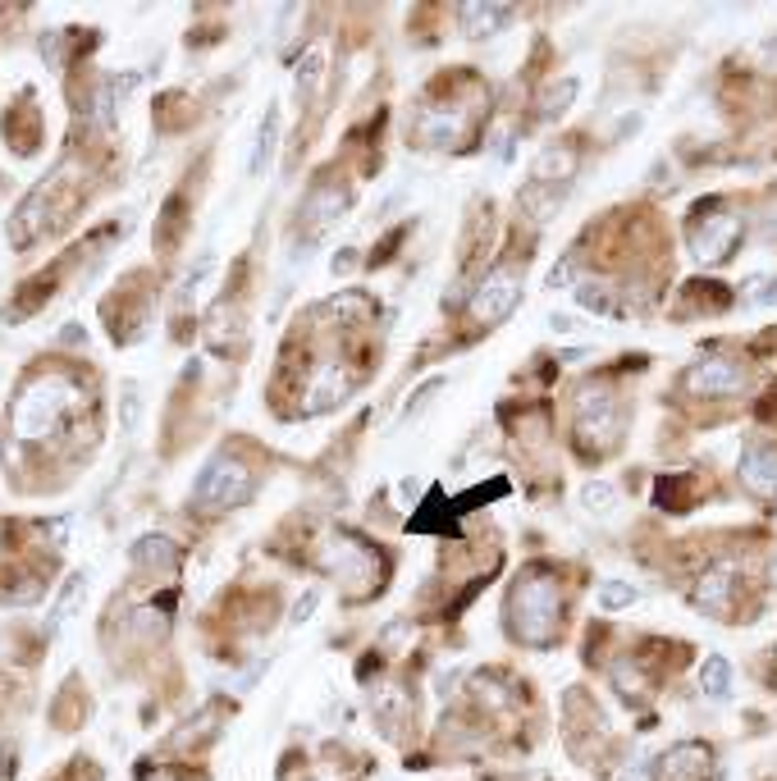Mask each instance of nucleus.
I'll return each instance as SVG.
<instances>
[{
  "label": "nucleus",
  "instance_id": "13",
  "mask_svg": "<svg viewBox=\"0 0 777 781\" xmlns=\"http://www.w3.org/2000/svg\"><path fill=\"white\" fill-rule=\"evenodd\" d=\"M462 32L467 37H476V42H485V37H494L508 19H512V10L508 6H490V0H471V6H462Z\"/></svg>",
  "mask_w": 777,
  "mask_h": 781
},
{
  "label": "nucleus",
  "instance_id": "23",
  "mask_svg": "<svg viewBox=\"0 0 777 781\" xmlns=\"http://www.w3.org/2000/svg\"><path fill=\"white\" fill-rule=\"evenodd\" d=\"M572 275H576V256H563L559 266H553V270L544 275V288H563V284H568Z\"/></svg>",
  "mask_w": 777,
  "mask_h": 781
},
{
  "label": "nucleus",
  "instance_id": "2",
  "mask_svg": "<svg viewBox=\"0 0 777 781\" xmlns=\"http://www.w3.org/2000/svg\"><path fill=\"white\" fill-rule=\"evenodd\" d=\"M559 617H563V594L553 585V576H544V572L517 576V585L508 594V621L517 636L526 645H544V640H553V630H559Z\"/></svg>",
  "mask_w": 777,
  "mask_h": 781
},
{
  "label": "nucleus",
  "instance_id": "26",
  "mask_svg": "<svg viewBox=\"0 0 777 781\" xmlns=\"http://www.w3.org/2000/svg\"><path fill=\"white\" fill-rule=\"evenodd\" d=\"M439 389H443V380H430V384H421V389L412 393V402H407V412H402V421H412V417L421 412V407H426V398H430V393H439Z\"/></svg>",
  "mask_w": 777,
  "mask_h": 781
},
{
  "label": "nucleus",
  "instance_id": "7",
  "mask_svg": "<svg viewBox=\"0 0 777 781\" xmlns=\"http://www.w3.org/2000/svg\"><path fill=\"white\" fill-rule=\"evenodd\" d=\"M622 434V407L609 389H585L576 398V439H585L590 449H613Z\"/></svg>",
  "mask_w": 777,
  "mask_h": 781
},
{
  "label": "nucleus",
  "instance_id": "25",
  "mask_svg": "<svg viewBox=\"0 0 777 781\" xmlns=\"http://www.w3.org/2000/svg\"><path fill=\"white\" fill-rule=\"evenodd\" d=\"M316 73H320V55L311 51V55L298 64V92H311V88H316Z\"/></svg>",
  "mask_w": 777,
  "mask_h": 781
},
{
  "label": "nucleus",
  "instance_id": "6",
  "mask_svg": "<svg viewBox=\"0 0 777 781\" xmlns=\"http://www.w3.org/2000/svg\"><path fill=\"white\" fill-rule=\"evenodd\" d=\"M517 302H522V266H494L485 279L476 284L467 316L480 329H490V325H503L517 311Z\"/></svg>",
  "mask_w": 777,
  "mask_h": 781
},
{
  "label": "nucleus",
  "instance_id": "3",
  "mask_svg": "<svg viewBox=\"0 0 777 781\" xmlns=\"http://www.w3.org/2000/svg\"><path fill=\"white\" fill-rule=\"evenodd\" d=\"M325 567L329 576H335L339 585H348L352 594H371L380 580H385V557L371 539H361V535H335V544H329L325 553Z\"/></svg>",
  "mask_w": 777,
  "mask_h": 781
},
{
  "label": "nucleus",
  "instance_id": "12",
  "mask_svg": "<svg viewBox=\"0 0 777 781\" xmlns=\"http://www.w3.org/2000/svg\"><path fill=\"white\" fill-rule=\"evenodd\" d=\"M742 480L755 490V494H777V453L768 449V443H746L742 453Z\"/></svg>",
  "mask_w": 777,
  "mask_h": 781
},
{
  "label": "nucleus",
  "instance_id": "11",
  "mask_svg": "<svg viewBox=\"0 0 777 781\" xmlns=\"http://www.w3.org/2000/svg\"><path fill=\"white\" fill-rule=\"evenodd\" d=\"M352 370H344V366H325L320 376H316V384L307 389V407L303 412L307 417H320V412H329V407H339L348 393H352Z\"/></svg>",
  "mask_w": 777,
  "mask_h": 781
},
{
  "label": "nucleus",
  "instance_id": "1",
  "mask_svg": "<svg viewBox=\"0 0 777 781\" xmlns=\"http://www.w3.org/2000/svg\"><path fill=\"white\" fill-rule=\"evenodd\" d=\"M79 407V384L69 376H32L19 398H14V412H10V425L23 443H42L60 430V421Z\"/></svg>",
  "mask_w": 777,
  "mask_h": 781
},
{
  "label": "nucleus",
  "instance_id": "30",
  "mask_svg": "<svg viewBox=\"0 0 777 781\" xmlns=\"http://www.w3.org/2000/svg\"><path fill=\"white\" fill-rule=\"evenodd\" d=\"M764 60H768V64H777V37H773V42L764 47Z\"/></svg>",
  "mask_w": 777,
  "mask_h": 781
},
{
  "label": "nucleus",
  "instance_id": "20",
  "mask_svg": "<svg viewBox=\"0 0 777 781\" xmlns=\"http://www.w3.org/2000/svg\"><path fill=\"white\" fill-rule=\"evenodd\" d=\"M636 599H641V589L626 585V580H604L600 585V608L604 613H622V608H632Z\"/></svg>",
  "mask_w": 777,
  "mask_h": 781
},
{
  "label": "nucleus",
  "instance_id": "24",
  "mask_svg": "<svg viewBox=\"0 0 777 781\" xmlns=\"http://www.w3.org/2000/svg\"><path fill=\"white\" fill-rule=\"evenodd\" d=\"M316 604H320V589H307V594H303V599H298V604H293V613H288V621H293V626H303V621H307V617L316 613Z\"/></svg>",
  "mask_w": 777,
  "mask_h": 781
},
{
  "label": "nucleus",
  "instance_id": "14",
  "mask_svg": "<svg viewBox=\"0 0 777 781\" xmlns=\"http://www.w3.org/2000/svg\"><path fill=\"white\" fill-rule=\"evenodd\" d=\"M275 146H279V105H270L266 120H262V129H256V146H252V161H247V174H252V178H262V174L270 169Z\"/></svg>",
  "mask_w": 777,
  "mask_h": 781
},
{
  "label": "nucleus",
  "instance_id": "29",
  "mask_svg": "<svg viewBox=\"0 0 777 781\" xmlns=\"http://www.w3.org/2000/svg\"><path fill=\"white\" fill-rule=\"evenodd\" d=\"M549 329H563V333H568V329H576V316H563V311H553V316H549Z\"/></svg>",
  "mask_w": 777,
  "mask_h": 781
},
{
  "label": "nucleus",
  "instance_id": "8",
  "mask_svg": "<svg viewBox=\"0 0 777 781\" xmlns=\"http://www.w3.org/2000/svg\"><path fill=\"white\" fill-rule=\"evenodd\" d=\"M682 384H686L691 398H736L750 384V376H746V366L736 357H699L686 370Z\"/></svg>",
  "mask_w": 777,
  "mask_h": 781
},
{
  "label": "nucleus",
  "instance_id": "28",
  "mask_svg": "<svg viewBox=\"0 0 777 781\" xmlns=\"http://www.w3.org/2000/svg\"><path fill=\"white\" fill-rule=\"evenodd\" d=\"M352 266H357V251H352V247H344V251H339V260H335V270H339V275H348Z\"/></svg>",
  "mask_w": 777,
  "mask_h": 781
},
{
  "label": "nucleus",
  "instance_id": "15",
  "mask_svg": "<svg viewBox=\"0 0 777 781\" xmlns=\"http://www.w3.org/2000/svg\"><path fill=\"white\" fill-rule=\"evenodd\" d=\"M572 174H576V152H572V146H553V152L540 156L535 183H544V188H568Z\"/></svg>",
  "mask_w": 777,
  "mask_h": 781
},
{
  "label": "nucleus",
  "instance_id": "5",
  "mask_svg": "<svg viewBox=\"0 0 777 781\" xmlns=\"http://www.w3.org/2000/svg\"><path fill=\"white\" fill-rule=\"evenodd\" d=\"M742 238H746V219L732 215V210H705L686 229V247L699 266H723V260H732L736 247H742Z\"/></svg>",
  "mask_w": 777,
  "mask_h": 781
},
{
  "label": "nucleus",
  "instance_id": "9",
  "mask_svg": "<svg viewBox=\"0 0 777 781\" xmlns=\"http://www.w3.org/2000/svg\"><path fill=\"white\" fill-rule=\"evenodd\" d=\"M709 768H714L709 746H699V740H682V746H673L668 754L658 759L654 781H705Z\"/></svg>",
  "mask_w": 777,
  "mask_h": 781
},
{
  "label": "nucleus",
  "instance_id": "27",
  "mask_svg": "<svg viewBox=\"0 0 777 781\" xmlns=\"http://www.w3.org/2000/svg\"><path fill=\"white\" fill-rule=\"evenodd\" d=\"M133 425H137V384L129 380V384H124V434H129Z\"/></svg>",
  "mask_w": 777,
  "mask_h": 781
},
{
  "label": "nucleus",
  "instance_id": "21",
  "mask_svg": "<svg viewBox=\"0 0 777 781\" xmlns=\"http://www.w3.org/2000/svg\"><path fill=\"white\" fill-rule=\"evenodd\" d=\"M617 503V490L609 485V480H590V485H581V507L585 512H609Z\"/></svg>",
  "mask_w": 777,
  "mask_h": 781
},
{
  "label": "nucleus",
  "instance_id": "17",
  "mask_svg": "<svg viewBox=\"0 0 777 781\" xmlns=\"http://www.w3.org/2000/svg\"><path fill=\"white\" fill-rule=\"evenodd\" d=\"M133 563H146V567H178V548H174V539H165V535H146V539H137L133 544Z\"/></svg>",
  "mask_w": 777,
  "mask_h": 781
},
{
  "label": "nucleus",
  "instance_id": "18",
  "mask_svg": "<svg viewBox=\"0 0 777 781\" xmlns=\"http://www.w3.org/2000/svg\"><path fill=\"white\" fill-rule=\"evenodd\" d=\"M576 307L581 311H595V316H622V302L613 297V288H604V284H595V279H585V284H576Z\"/></svg>",
  "mask_w": 777,
  "mask_h": 781
},
{
  "label": "nucleus",
  "instance_id": "16",
  "mask_svg": "<svg viewBox=\"0 0 777 781\" xmlns=\"http://www.w3.org/2000/svg\"><path fill=\"white\" fill-rule=\"evenodd\" d=\"M576 96H581V79H576V73H568V79H559V83H549L540 92V120H563Z\"/></svg>",
  "mask_w": 777,
  "mask_h": 781
},
{
  "label": "nucleus",
  "instance_id": "4",
  "mask_svg": "<svg viewBox=\"0 0 777 781\" xmlns=\"http://www.w3.org/2000/svg\"><path fill=\"white\" fill-rule=\"evenodd\" d=\"M252 494H256L252 471L238 458H229V453L211 458L206 471L197 475V485H193V503L197 507H243Z\"/></svg>",
  "mask_w": 777,
  "mask_h": 781
},
{
  "label": "nucleus",
  "instance_id": "19",
  "mask_svg": "<svg viewBox=\"0 0 777 781\" xmlns=\"http://www.w3.org/2000/svg\"><path fill=\"white\" fill-rule=\"evenodd\" d=\"M699 690L709 699H727L732 695V662L723 654H709L705 667H699Z\"/></svg>",
  "mask_w": 777,
  "mask_h": 781
},
{
  "label": "nucleus",
  "instance_id": "10",
  "mask_svg": "<svg viewBox=\"0 0 777 781\" xmlns=\"http://www.w3.org/2000/svg\"><path fill=\"white\" fill-rule=\"evenodd\" d=\"M732 599H736V567L732 563H714L705 576L695 580V589H691V604L699 613H714V617H727Z\"/></svg>",
  "mask_w": 777,
  "mask_h": 781
},
{
  "label": "nucleus",
  "instance_id": "22",
  "mask_svg": "<svg viewBox=\"0 0 777 781\" xmlns=\"http://www.w3.org/2000/svg\"><path fill=\"white\" fill-rule=\"evenodd\" d=\"M746 302L750 307H777V279H750L746 284Z\"/></svg>",
  "mask_w": 777,
  "mask_h": 781
}]
</instances>
